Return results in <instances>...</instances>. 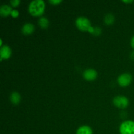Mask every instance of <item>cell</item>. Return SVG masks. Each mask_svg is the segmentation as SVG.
<instances>
[{"label": "cell", "mask_w": 134, "mask_h": 134, "mask_svg": "<svg viewBox=\"0 0 134 134\" xmlns=\"http://www.w3.org/2000/svg\"><path fill=\"white\" fill-rule=\"evenodd\" d=\"M45 9V3L43 0H34L28 6V11L33 16L43 15Z\"/></svg>", "instance_id": "6da1fadb"}, {"label": "cell", "mask_w": 134, "mask_h": 134, "mask_svg": "<svg viewBox=\"0 0 134 134\" xmlns=\"http://www.w3.org/2000/svg\"><path fill=\"white\" fill-rule=\"evenodd\" d=\"M75 24L77 28L82 31H88L90 34H94L95 27L91 26L90 20L87 18L81 16L77 18Z\"/></svg>", "instance_id": "7a4b0ae2"}, {"label": "cell", "mask_w": 134, "mask_h": 134, "mask_svg": "<svg viewBox=\"0 0 134 134\" xmlns=\"http://www.w3.org/2000/svg\"><path fill=\"white\" fill-rule=\"evenodd\" d=\"M120 134H134V122L126 120L120 124L119 128Z\"/></svg>", "instance_id": "3957f363"}, {"label": "cell", "mask_w": 134, "mask_h": 134, "mask_svg": "<svg viewBox=\"0 0 134 134\" xmlns=\"http://www.w3.org/2000/svg\"><path fill=\"white\" fill-rule=\"evenodd\" d=\"M113 102L116 107L120 109L126 108L129 104V100H128V98L126 96H116L115 98H114Z\"/></svg>", "instance_id": "277c9868"}, {"label": "cell", "mask_w": 134, "mask_h": 134, "mask_svg": "<svg viewBox=\"0 0 134 134\" xmlns=\"http://www.w3.org/2000/svg\"><path fill=\"white\" fill-rule=\"evenodd\" d=\"M132 81V76L130 73H126L120 75L117 79V82L120 86L125 87L130 85Z\"/></svg>", "instance_id": "5b68a950"}, {"label": "cell", "mask_w": 134, "mask_h": 134, "mask_svg": "<svg viewBox=\"0 0 134 134\" xmlns=\"http://www.w3.org/2000/svg\"><path fill=\"white\" fill-rule=\"evenodd\" d=\"M11 48L8 45H3L0 48V60L2 61L3 59H9L11 56Z\"/></svg>", "instance_id": "8992f818"}, {"label": "cell", "mask_w": 134, "mask_h": 134, "mask_svg": "<svg viewBox=\"0 0 134 134\" xmlns=\"http://www.w3.org/2000/svg\"><path fill=\"white\" fill-rule=\"evenodd\" d=\"M97 76H98L97 71L94 69H88L83 73V77L86 81H88L95 80L97 78Z\"/></svg>", "instance_id": "52a82bcc"}, {"label": "cell", "mask_w": 134, "mask_h": 134, "mask_svg": "<svg viewBox=\"0 0 134 134\" xmlns=\"http://www.w3.org/2000/svg\"><path fill=\"white\" fill-rule=\"evenodd\" d=\"M35 31V26L31 23H26L22 27V32L24 35H30Z\"/></svg>", "instance_id": "ba28073f"}, {"label": "cell", "mask_w": 134, "mask_h": 134, "mask_svg": "<svg viewBox=\"0 0 134 134\" xmlns=\"http://www.w3.org/2000/svg\"><path fill=\"white\" fill-rule=\"evenodd\" d=\"M11 7L7 5H3L0 7V15L2 17H7L11 14Z\"/></svg>", "instance_id": "9c48e42d"}, {"label": "cell", "mask_w": 134, "mask_h": 134, "mask_svg": "<svg viewBox=\"0 0 134 134\" xmlns=\"http://www.w3.org/2000/svg\"><path fill=\"white\" fill-rule=\"evenodd\" d=\"M10 100L11 103L14 105H18L21 101V96L17 92H13L10 96Z\"/></svg>", "instance_id": "30bf717a"}, {"label": "cell", "mask_w": 134, "mask_h": 134, "mask_svg": "<svg viewBox=\"0 0 134 134\" xmlns=\"http://www.w3.org/2000/svg\"><path fill=\"white\" fill-rule=\"evenodd\" d=\"M76 134H93V131L90 126L85 125L77 129Z\"/></svg>", "instance_id": "8fae6325"}, {"label": "cell", "mask_w": 134, "mask_h": 134, "mask_svg": "<svg viewBox=\"0 0 134 134\" xmlns=\"http://www.w3.org/2000/svg\"><path fill=\"white\" fill-rule=\"evenodd\" d=\"M39 25L41 28L46 29L48 27L49 21L45 17H41L39 20Z\"/></svg>", "instance_id": "7c38bea8"}, {"label": "cell", "mask_w": 134, "mask_h": 134, "mask_svg": "<svg viewBox=\"0 0 134 134\" xmlns=\"http://www.w3.org/2000/svg\"><path fill=\"white\" fill-rule=\"evenodd\" d=\"M104 22L107 25H111L114 23L115 22V16H113V14H111V13H109L107 15L105 16L104 18Z\"/></svg>", "instance_id": "4fadbf2b"}, {"label": "cell", "mask_w": 134, "mask_h": 134, "mask_svg": "<svg viewBox=\"0 0 134 134\" xmlns=\"http://www.w3.org/2000/svg\"><path fill=\"white\" fill-rule=\"evenodd\" d=\"M10 3L12 6L15 7H18L19 5V4L20 3V0H11L10 1Z\"/></svg>", "instance_id": "5bb4252c"}, {"label": "cell", "mask_w": 134, "mask_h": 134, "mask_svg": "<svg viewBox=\"0 0 134 134\" xmlns=\"http://www.w3.org/2000/svg\"><path fill=\"white\" fill-rule=\"evenodd\" d=\"M10 16H11L13 18H17V17L19 16V12L17 10H16V9H14V10H12Z\"/></svg>", "instance_id": "9a60e30c"}, {"label": "cell", "mask_w": 134, "mask_h": 134, "mask_svg": "<svg viewBox=\"0 0 134 134\" xmlns=\"http://www.w3.org/2000/svg\"><path fill=\"white\" fill-rule=\"evenodd\" d=\"M62 2V0H50L49 1L50 3L53 5H57Z\"/></svg>", "instance_id": "2e32d148"}, {"label": "cell", "mask_w": 134, "mask_h": 134, "mask_svg": "<svg viewBox=\"0 0 134 134\" xmlns=\"http://www.w3.org/2000/svg\"><path fill=\"white\" fill-rule=\"evenodd\" d=\"M130 44H131V46H132V48H133V49H134V35H133V37H132V39H131V40H130Z\"/></svg>", "instance_id": "e0dca14e"}, {"label": "cell", "mask_w": 134, "mask_h": 134, "mask_svg": "<svg viewBox=\"0 0 134 134\" xmlns=\"http://www.w3.org/2000/svg\"><path fill=\"white\" fill-rule=\"evenodd\" d=\"M123 2L126 3H131L133 2V0H123Z\"/></svg>", "instance_id": "ac0fdd59"}, {"label": "cell", "mask_w": 134, "mask_h": 134, "mask_svg": "<svg viewBox=\"0 0 134 134\" xmlns=\"http://www.w3.org/2000/svg\"><path fill=\"white\" fill-rule=\"evenodd\" d=\"M131 56H132V58H133L134 59V52H132V55H131Z\"/></svg>", "instance_id": "d6986e66"}, {"label": "cell", "mask_w": 134, "mask_h": 134, "mask_svg": "<svg viewBox=\"0 0 134 134\" xmlns=\"http://www.w3.org/2000/svg\"><path fill=\"white\" fill-rule=\"evenodd\" d=\"M0 46H1V47H2V40H0Z\"/></svg>", "instance_id": "ffe728a7"}]
</instances>
